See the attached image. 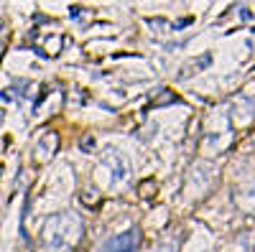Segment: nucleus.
I'll use <instances>...</instances> for the list:
<instances>
[{"label":"nucleus","mask_w":255,"mask_h":252,"mask_svg":"<svg viewBox=\"0 0 255 252\" xmlns=\"http://www.w3.org/2000/svg\"><path fill=\"white\" fill-rule=\"evenodd\" d=\"M72 227L74 229L79 227L77 217H54L46 224V245H51V250L64 247L69 242V237H72Z\"/></svg>","instance_id":"obj_1"},{"label":"nucleus","mask_w":255,"mask_h":252,"mask_svg":"<svg viewBox=\"0 0 255 252\" xmlns=\"http://www.w3.org/2000/svg\"><path fill=\"white\" fill-rule=\"evenodd\" d=\"M135 245H138V232H125V235L110 240L102 247V252H130Z\"/></svg>","instance_id":"obj_2"}]
</instances>
